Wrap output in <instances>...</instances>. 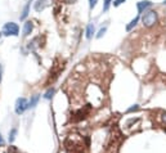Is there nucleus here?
<instances>
[{
	"instance_id": "f257e3e1",
	"label": "nucleus",
	"mask_w": 166,
	"mask_h": 153,
	"mask_svg": "<svg viewBox=\"0 0 166 153\" xmlns=\"http://www.w3.org/2000/svg\"><path fill=\"white\" fill-rule=\"evenodd\" d=\"M157 21H159V16H157V12L156 10H147L146 13H143L142 14V23L144 27H147V28H151L153 27L154 25L157 23Z\"/></svg>"
},
{
	"instance_id": "f03ea898",
	"label": "nucleus",
	"mask_w": 166,
	"mask_h": 153,
	"mask_svg": "<svg viewBox=\"0 0 166 153\" xmlns=\"http://www.w3.org/2000/svg\"><path fill=\"white\" fill-rule=\"evenodd\" d=\"M2 34L4 36H18V34H19V27H18L17 23H14V22H8V23L4 25Z\"/></svg>"
},
{
	"instance_id": "7ed1b4c3",
	"label": "nucleus",
	"mask_w": 166,
	"mask_h": 153,
	"mask_svg": "<svg viewBox=\"0 0 166 153\" xmlns=\"http://www.w3.org/2000/svg\"><path fill=\"white\" fill-rule=\"evenodd\" d=\"M27 108H28V102H27L26 98H18L17 102H16V107H14L16 113L17 115H22Z\"/></svg>"
},
{
	"instance_id": "20e7f679",
	"label": "nucleus",
	"mask_w": 166,
	"mask_h": 153,
	"mask_svg": "<svg viewBox=\"0 0 166 153\" xmlns=\"http://www.w3.org/2000/svg\"><path fill=\"white\" fill-rule=\"evenodd\" d=\"M152 2L151 0H142V2H138L137 3V9H138V14H143L146 13L147 10H149V8L152 7Z\"/></svg>"
},
{
	"instance_id": "39448f33",
	"label": "nucleus",
	"mask_w": 166,
	"mask_h": 153,
	"mask_svg": "<svg viewBox=\"0 0 166 153\" xmlns=\"http://www.w3.org/2000/svg\"><path fill=\"white\" fill-rule=\"evenodd\" d=\"M51 3H53V0H36L34 7H35L36 12H43L45 8L51 5Z\"/></svg>"
},
{
	"instance_id": "423d86ee",
	"label": "nucleus",
	"mask_w": 166,
	"mask_h": 153,
	"mask_svg": "<svg viewBox=\"0 0 166 153\" xmlns=\"http://www.w3.org/2000/svg\"><path fill=\"white\" fill-rule=\"evenodd\" d=\"M94 34H95V26L93 23H89L86 26V30H85V37L88 40H90L93 36H94Z\"/></svg>"
},
{
	"instance_id": "0eeeda50",
	"label": "nucleus",
	"mask_w": 166,
	"mask_h": 153,
	"mask_svg": "<svg viewBox=\"0 0 166 153\" xmlns=\"http://www.w3.org/2000/svg\"><path fill=\"white\" fill-rule=\"evenodd\" d=\"M32 30H34V23H32V22H31V21L25 22V25H23V36L31 35Z\"/></svg>"
},
{
	"instance_id": "6e6552de",
	"label": "nucleus",
	"mask_w": 166,
	"mask_h": 153,
	"mask_svg": "<svg viewBox=\"0 0 166 153\" xmlns=\"http://www.w3.org/2000/svg\"><path fill=\"white\" fill-rule=\"evenodd\" d=\"M139 19H140V17H139V16H137L135 18H133V19L129 22V25H126V31H131L134 27H135V26L138 25Z\"/></svg>"
},
{
	"instance_id": "1a4fd4ad",
	"label": "nucleus",
	"mask_w": 166,
	"mask_h": 153,
	"mask_svg": "<svg viewBox=\"0 0 166 153\" xmlns=\"http://www.w3.org/2000/svg\"><path fill=\"white\" fill-rule=\"evenodd\" d=\"M39 99H40V95H39V94H35V95L31 96V99H30V102H28V108L36 107V104L39 103Z\"/></svg>"
},
{
	"instance_id": "9d476101",
	"label": "nucleus",
	"mask_w": 166,
	"mask_h": 153,
	"mask_svg": "<svg viewBox=\"0 0 166 153\" xmlns=\"http://www.w3.org/2000/svg\"><path fill=\"white\" fill-rule=\"evenodd\" d=\"M30 4H31V2H28V3L25 5V8H23V10H22V14L19 16V19H21V21H25V19L27 18V16H28V13H30Z\"/></svg>"
},
{
	"instance_id": "9b49d317",
	"label": "nucleus",
	"mask_w": 166,
	"mask_h": 153,
	"mask_svg": "<svg viewBox=\"0 0 166 153\" xmlns=\"http://www.w3.org/2000/svg\"><path fill=\"white\" fill-rule=\"evenodd\" d=\"M54 93H56L54 87H50V89H48L46 93L44 94V98H45V99H51V98H53V95H54Z\"/></svg>"
},
{
	"instance_id": "f8f14e48",
	"label": "nucleus",
	"mask_w": 166,
	"mask_h": 153,
	"mask_svg": "<svg viewBox=\"0 0 166 153\" xmlns=\"http://www.w3.org/2000/svg\"><path fill=\"white\" fill-rule=\"evenodd\" d=\"M16 134H17V129L13 127L12 131L9 133V141H10V143H13V141H14V139H16Z\"/></svg>"
},
{
	"instance_id": "ddd939ff",
	"label": "nucleus",
	"mask_w": 166,
	"mask_h": 153,
	"mask_svg": "<svg viewBox=\"0 0 166 153\" xmlns=\"http://www.w3.org/2000/svg\"><path fill=\"white\" fill-rule=\"evenodd\" d=\"M111 4H112V0H103V12H107Z\"/></svg>"
},
{
	"instance_id": "4468645a",
	"label": "nucleus",
	"mask_w": 166,
	"mask_h": 153,
	"mask_svg": "<svg viewBox=\"0 0 166 153\" xmlns=\"http://www.w3.org/2000/svg\"><path fill=\"white\" fill-rule=\"evenodd\" d=\"M106 31H107V27H102V28L98 31V34H97V36H95V37H97V39H100L103 35L106 34Z\"/></svg>"
},
{
	"instance_id": "2eb2a0df",
	"label": "nucleus",
	"mask_w": 166,
	"mask_h": 153,
	"mask_svg": "<svg viewBox=\"0 0 166 153\" xmlns=\"http://www.w3.org/2000/svg\"><path fill=\"white\" fill-rule=\"evenodd\" d=\"M126 2V0H113V7H120L121 4H124V3H125Z\"/></svg>"
},
{
	"instance_id": "dca6fc26",
	"label": "nucleus",
	"mask_w": 166,
	"mask_h": 153,
	"mask_svg": "<svg viewBox=\"0 0 166 153\" xmlns=\"http://www.w3.org/2000/svg\"><path fill=\"white\" fill-rule=\"evenodd\" d=\"M97 3H98V0H89V8H90V9H93V8H95Z\"/></svg>"
},
{
	"instance_id": "f3484780",
	"label": "nucleus",
	"mask_w": 166,
	"mask_h": 153,
	"mask_svg": "<svg viewBox=\"0 0 166 153\" xmlns=\"http://www.w3.org/2000/svg\"><path fill=\"white\" fill-rule=\"evenodd\" d=\"M138 108H139V106H138V104H134L133 107H130V108L128 109V112H133V111H137Z\"/></svg>"
},
{
	"instance_id": "a211bd4d",
	"label": "nucleus",
	"mask_w": 166,
	"mask_h": 153,
	"mask_svg": "<svg viewBox=\"0 0 166 153\" xmlns=\"http://www.w3.org/2000/svg\"><path fill=\"white\" fill-rule=\"evenodd\" d=\"M4 144V140H3V136H2V134H0V146H3Z\"/></svg>"
},
{
	"instance_id": "6ab92c4d",
	"label": "nucleus",
	"mask_w": 166,
	"mask_h": 153,
	"mask_svg": "<svg viewBox=\"0 0 166 153\" xmlns=\"http://www.w3.org/2000/svg\"><path fill=\"white\" fill-rule=\"evenodd\" d=\"M2 73H3V67L0 66V82H2Z\"/></svg>"
},
{
	"instance_id": "aec40b11",
	"label": "nucleus",
	"mask_w": 166,
	"mask_h": 153,
	"mask_svg": "<svg viewBox=\"0 0 166 153\" xmlns=\"http://www.w3.org/2000/svg\"><path fill=\"white\" fill-rule=\"evenodd\" d=\"M162 120H164V122L166 124V112H165V113H162Z\"/></svg>"
},
{
	"instance_id": "412c9836",
	"label": "nucleus",
	"mask_w": 166,
	"mask_h": 153,
	"mask_svg": "<svg viewBox=\"0 0 166 153\" xmlns=\"http://www.w3.org/2000/svg\"><path fill=\"white\" fill-rule=\"evenodd\" d=\"M76 0H66V3H68V4H72V3H75Z\"/></svg>"
},
{
	"instance_id": "4be33fe9",
	"label": "nucleus",
	"mask_w": 166,
	"mask_h": 153,
	"mask_svg": "<svg viewBox=\"0 0 166 153\" xmlns=\"http://www.w3.org/2000/svg\"><path fill=\"white\" fill-rule=\"evenodd\" d=\"M162 4H164V5H166V0H164V3H162Z\"/></svg>"
},
{
	"instance_id": "5701e85b",
	"label": "nucleus",
	"mask_w": 166,
	"mask_h": 153,
	"mask_svg": "<svg viewBox=\"0 0 166 153\" xmlns=\"http://www.w3.org/2000/svg\"><path fill=\"white\" fill-rule=\"evenodd\" d=\"M0 36H2V32H0Z\"/></svg>"
}]
</instances>
